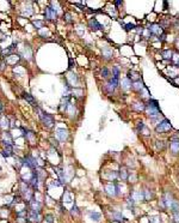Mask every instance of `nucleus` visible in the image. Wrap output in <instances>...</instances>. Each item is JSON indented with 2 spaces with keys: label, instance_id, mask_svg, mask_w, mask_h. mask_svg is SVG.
Returning a JSON list of instances; mask_svg holds the SVG:
<instances>
[{
  "label": "nucleus",
  "instance_id": "obj_44",
  "mask_svg": "<svg viewBox=\"0 0 179 223\" xmlns=\"http://www.w3.org/2000/svg\"><path fill=\"white\" fill-rule=\"evenodd\" d=\"M149 223H160L159 217H152V218L149 220Z\"/></svg>",
  "mask_w": 179,
  "mask_h": 223
},
{
  "label": "nucleus",
  "instance_id": "obj_4",
  "mask_svg": "<svg viewBox=\"0 0 179 223\" xmlns=\"http://www.w3.org/2000/svg\"><path fill=\"white\" fill-rule=\"evenodd\" d=\"M118 85H119V79H116V78L111 77V78L108 81L106 85H105L106 93H108V94H112L113 91H115V89H116Z\"/></svg>",
  "mask_w": 179,
  "mask_h": 223
},
{
  "label": "nucleus",
  "instance_id": "obj_34",
  "mask_svg": "<svg viewBox=\"0 0 179 223\" xmlns=\"http://www.w3.org/2000/svg\"><path fill=\"white\" fill-rule=\"evenodd\" d=\"M145 128H146L145 122H143V121H138V122H137V125H136V130H137V132H141V131H143Z\"/></svg>",
  "mask_w": 179,
  "mask_h": 223
},
{
  "label": "nucleus",
  "instance_id": "obj_31",
  "mask_svg": "<svg viewBox=\"0 0 179 223\" xmlns=\"http://www.w3.org/2000/svg\"><path fill=\"white\" fill-rule=\"evenodd\" d=\"M112 77L119 79V67L118 66H113L112 67Z\"/></svg>",
  "mask_w": 179,
  "mask_h": 223
},
{
  "label": "nucleus",
  "instance_id": "obj_35",
  "mask_svg": "<svg viewBox=\"0 0 179 223\" xmlns=\"http://www.w3.org/2000/svg\"><path fill=\"white\" fill-rule=\"evenodd\" d=\"M136 28L135 24H132V23H128V24H124V30L125 31H130V30H134Z\"/></svg>",
  "mask_w": 179,
  "mask_h": 223
},
{
  "label": "nucleus",
  "instance_id": "obj_47",
  "mask_svg": "<svg viewBox=\"0 0 179 223\" xmlns=\"http://www.w3.org/2000/svg\"><path fill=\"white\" fill-rule=\"evenodd\" d=\"M165 40H166V34L163 32V34H161V36L159 37V41H165Z\"/></svg>",
  "mask_w": 179,
  "mask_h": 223
},
{
  "label": "nucleus",
  "instance_id": "obj_10",
  "mask_svg": "<svg viewBox=\"0 0 179 223\" xmlns=\"http://www.w3.org/2000/svg\"><path fill=\"white\" fill-rule=\"evenodd\" d=\"M148 30L151 31V34H154V35H160V34H163V28L161 25L159 24H151L148 25Z\"/></svg>",
  "mask_w": 179,
  "mask_h": 223
},
{
  "label": "nucleus",
  "instance_id": "obj_41",
  "mask_svg": "<svg viewBox=\"0 0 179 223\" xmlns=\"http://www.w3.org/2000/svg\"><path fill=\"white\" fill-rule=\"evenodd\" d=\"M172 60H173V62H174L176 66H179V54H173Z\"/></svg>",
  "mask_w": 179,
  "mask_h": 223
},
{
  "label": "nucleus",
  "instance_id": "obj_32",
  "mask_svg": "<svg viewBox=\"0 0 179 223\" xmlns=\"http://www.w3.org/2000/svg\"><path fill=\"white\" fill-rule=\"evenodd\" d=\"M32 24H33V26L36 28V29H42L44 22H43V21H33Z\"/></svg>",
  "mask_w": 179,
  "mask_h": 223
},
{
  "label": "nucleus",
  "instance_id": "obj_21",
  "mask_svg": "<svg viewBox=\"0 0 179 223\" xmlns=\"http://www.w3.org/2000/svg\"><path fill=\"white\" fill-rule=\"evenodd\" d=\"M127 78L130 79V81L136 82V81H140V74L136 73V72H134V71H129V72H128V76H127Z\"/></svg>",
  "mask_w": 179,
  "mask_h": 223
},
{
  "label": "nucleus",
  "instance_id": "obj_38",
  "mask_svg": "<svg viewBox=\"0 0 179 223\" xmlns=\"http://www.w3.org/2000/svg\"><path fill=\"white\" fill-rule=\"evenodd\" d=\"M57 174H59V176H60L61 184H63V182H66V178H65V174H63V170H62V169H59V171H57Z\"/></svg>",
  "mask_w": 179,
  "mask_h": 223
},
{
  "label": "nucleus",
  "instance_id": "obj_36",
  "mask_svg": "<svg viewBox=\"0 0 179 223\" xmlns=\"http://www.w3.org/2000/svg\"><path fill=\"white\" fill-rule=\"evenodd\" d=\"M143 193H145V201H149L151 198H153V193L149 191V190L143 191Z\"/></svg>",
  "mask_w": 179,
  "mask_h": 223
},
{
  "label": "nucleus",
  "instance_id": "obj_3",
  "mask_svg": "<svg viewBox=\"0 0 179 223\" xmlns=\"http://www.w3.org/2000/svg\"><path fill=\"white\" fill-rule=\"evenodd\" d=\"M172 128V125L170 122L169 119H163L161 121H159L155 126V132L157 133H164V132H167Z\"/></svg>",
  "mask_w": 179,
  "mask_h": 223
},
{
  "label": "nucleus",
  "instance_id": "obj_50",
  "mask_svg": "<svg viewBox=\"0 0 179 223\" xmlns=\"http://www.w3.org/2000/svg\"><path fill=\"white\" fill-rule=\"evenodd\" d=\"M3 109H4V107H3V105H1V102H0V113L3 112Z\"/></svg>",
  "mask_w": 179,
  "mask_h": 223
},
{
  "label": "nucleus",
  "instance_id": "obj_39",
  "mask_svg": "<svg viewBox=\"0 0 179 223\" xmlns=\"http://www.w3.org/2000/svg\"><path fill=\"white\" fill-rule=\"evenodd\" d=\"M1 127L3 128H7L10 127V124H9V119L7 118H4L3 121H1Z\"/></svg>",
  "mask_w": 179,
  "mask_h": 223
},
{
  "label": "nucleus",
  "instance_id": "obj_1",
  "mask_svg": "<svg viewBox=\"0 0 179 223\" xmlns=\"http://www.w3.org/2000/svg\"><path fill=\"white\" fill-rule=\"evenodd\" d=\"M146 105V112L148 114V116L153 119V118H159L160 116V114H161V111H160V107H159V103H158V101L157 100H152V99H149L147 101V103Z\"/></svg>",
  "mask_w": 179,
  "mask_h": 223
},
{
  "label": "nucleus",
  "instance_id": "obj_13",
  "mask_svg": "<svg viewBox=\"0 0 179 223\" xmlns=\"http://www.w3.org/2000/svg\"><path fill=\"white\" fill-rule=\"evenodd\" d=\"M170 149H171L172 154L178 155L179 154V139H172L171 144H170Z\"/></svg>",
  "mask_w": 179,
  "mask_h": 223
},
{
  "label": "nucleus",
  "instance_id": "obj_18",
  "mask_svg": "<svg viewBox=\"0 0 179 223\" xmlns=\"http://www.w3.org/2000/svg\"><path fill=\"white\" fill-rule=\"evenodd\" d=\"M112 54H113V52H112V49L110 47H104L103 48V56L105 59H111Z\"/></svg>",
  "mask_w": 179,
  "mask_h": 223
},
{
  "label": "nucleus",
  "instance_id": "obj_14",
  "mask_svg": "<svg viewBox=\"0 0 179 223\" xmlns=\"http://www.w3.org/2000/svg\"><path fill=\"white\" fill-rule=\"evenodd\" d=\"M163 201L165 202V205H166V208H171L172 206V203H173V196H172V193H170V192H167L166 194H165V197L163 198Z\"/></svg>",
  "mask_w": 179,
  "mask_h": 223
},
{
  "label": "nucleus",
  "instance_id": "obj_19",
  "mask_svg": "<svg viewBox=\"0 0 179 223\" xmlns=\"http://www.w3.org/2000/svg\"><path fill=\"white\" fill-rule=\"evenodd\" d=\"M23 134H24V137H25V138L29 142L33 143V140H35V133L32 132V131H25V130H23Z\"/></svg>",
  "mask_w": 179,
  "mask_h": 223
},
{
  "label": "nucleus",
  "instance_id": "obj_24",
  "mask_svg": "<svg viewBox=\"0 0 179 223\" xmlns=\"http://www.w3.org/2000/svg\"><path fill=\"white\" fill-rule=\"evenodd\" d=\"M112 220L113 221H118V222H122L124 220V217L123 215L119 212V211H113L112 212Z\"/></svg>",
  "mask_w": 179,
  "mask_h": 223
},
{
  "label": "nucleus",
  "instance_id": "obj_5",
  "mask_svg": "<svg viewBox=\"0 0 179 223\" xmlns=\"http://www.w3.org/2000/svg\"><path fill=\"white\" fill-rule=\"evenodd\" d=\"M22 161V164L23 165H26V167L29 168H31V169H35L37 167V161H36V158H33L32 156H25L23 159H20Z\"/></svg>",
  "mask_w": 179,
  "mask_h": 223
},
{
  "label": "nucleus",
  "instance_id": "obj_40",
  "mask_svg": "<svg viewBox=\"0 0 179 223\" xmlns=\"http://www.w3.org/2000/svg\"><path fill=\"white\" fill-rule=\"evenodd\" d=\"M1 155H3V157H10V156H12L13 154H12V151H9V150H3L1 151Z\"/></svg>",
  "mask_w": 179,
  "mask_h": 223
},
{
  "label": "nucleus",
  "instance_id": "obj_30",
  "mask_svg": "<svg viewBox=\"0 0 179 223\" xmlns=\"http://www.w3.org/2000/svg\"><path fill=\"white\" fill-rule=\"evenodd\" d=\"M37 175H38L39 181H44V180H45V176H47V173H45L43 169H39V170L37 171Z\"/></svg>",
  "mask_w": 179,
  "mask_h": 223
},
{
  "label": "nucleus",
  "instance_id": "obj_11",
  "mask_svg": "<svg viewBox=\"0 0 179 223\" xmlns=\"http://www.w3.org/2000/svg\"><path fill=\"white\" fill-rule=\"evenodd\" d=\"M56 136L61 142H65L68 138V131L65 128H57L56 130Z\"/></svg>",
  "mask_w": 179,
  "mask_h": 223
},
{
  "label": "nucleus",
  "instance_id": "obj_49",
  "mask_svg": "<svg viewBox=\"0 0 179 223\" xmlns=\"http://www.w3.org/2000/svg\"><path fill=\"white\" fill-rule=\"evenodd\" d=\"M113 4H115V5H122V4H123V1H119V0H118V1H115Z\"/></svg>",
  "mask_w": 179,
  "mask_h": 223
},
{
  "label": "nucleus",
  "instance_id": "obj_12",
  "mask_svg": "<svg viewBox=\"0 0 179 223\" xmlns=\"http://www.w3.org/2000/svg\"><path fill=\"white\" fill-rule=\"evenodd\" d=\"M131 198L134 199L135 202L145 201V193H143V191H134L131 193Z\"/></svg>",
  "mask_w": 179,
  "mask_h": 223
},
{
  "label": "nucleus",
  "instance_id": "obj_16",
  "mask_svg": "<svg viewBox=\"0 0 179 223\" xmlns=\"http://www.w3.org/2000/svg\"><path fill=\"white\" fill-rule=\"evenodd\" d=\"M28 217H29V220H31L33 222H39V216H38V212L37 211H33V210H30L29 211V214H28Z\"/></svg>",
  "mask_w": 179,
  "mask_h": 223
},
{
  "label": "nucleus",
  "instance_id": "obj_45",
  "mask_svg": "<svg viewBox=\"0 0 179 223\" xmlns=\"http://www.w3.org/2000/svg\"><path fill=\"white\" fill-rule=\"evenodd\" d=\"M65 19H66V22H68V23H72V16L69 15V13H66V15H65Z\"/></svg>",
  "mask_w": 179,
  "mask_h": 223
},
{
  "label": "nucleus",
  "instance_id": "obj_42",
  "mask_svg": "<svg viewBox=\"0 0 179 223\" xmlns=\"http://www.w3.org/2000/svg\"><path fill=\"white\" fill-rule=\"evenodd\" d=\"M142 35L145 36L146 38H148V37H151V31L148 30V28H145V29H143V31H142Z\"/></svg>",
  "mask_w": 179,
  "mask_h": 223
},
{
  "label": "nucleus",
  "instance_id": "obj_27",
  "mask_svg": "<svg viewBox=\"0 0 179 223\" xmlns=\"http://www.w3.org/2000/svg\"><path fill=\"white\" fill-rule=\"evenodd\" d=\"M171 209H172V212H173V214L179 212V202L174 199V201H173V203H172Z\"/></svg>",
  "mask_w": 179,
  "mask_h": 223
},
{
  "label": "nucleus",
  "instance_id": "obj_7",
  "mask_svg": "<svg viewBox=\"0 0 179 223\" xmlns=\"http://www.w3.org/2000/svg\"><path fill=\"white\" fill-rule=\"evenodd\" d=\"M117 191H118V186L116 184H108L105 186V192L109 197H115V196H117Z\"/></svg>",
  "mask_w": 179,
  "mask_h": 223
},
{
  "label": "nucleus",
  "instance_id": "obj_9",
  "mask_svg": "<svg viewBox=\"0 0 179 223\" xmlns=\"http://www.w3.org/2000/svg\"><path fill=\"white\" fill-rule=\"evenodd\" d=\"M89 26L91 28V30H93V31L102 30L103 29V25L97 19H94V18H92V19L89 21Z\"/></svg>",
  "mask_w": 179,
  "mask_h": 223
},
{
  "label": "nucleus",
  "instance_id": "obj_6",
  "mask_svg": "<svg viewBox=\"0 0 179 223\" xmlns=\"http://www.w3.org/2000/svg\"><path fill=\"white\" fill-rule=\"evenodd\" d=\"M44 17H45V19H48V21H54V19H56V17H57L56 9L51 7V6L45 7V10H44Z\"/></svg>",
  "mask_w": 179,
  "mask_h": 223
},
{
  "label": "nucleus",
  "instance_id": "obj_8",
  "mask_svg": "<svg viewBox=\"0 0 179 223\" xmlns=\"http://www.w3.org/2000/svg\"><path fill=\"white\" fill-rule=\"evenodd\" d=\"M29 182H30V185H31V187L33 188V190H38L39 179H38L37 171H32V174H31V178H30V180H29Z\"/></svg>",
  "mask_w": 179,
  "mask_h": 223
},
{
  "label": "nucleus",
  "instance_id": "obj_33",
  "mask_svg": "<svg viewBox=\"0 0 179 223\" xmlns=\"http://www.w3.org/2000/svg\"><path fill=\"white\" fill-rule=\"evenodd\" d=\"M68 79L71 81V84H72V85H74V84L78 83V77H77V74H74V73H72L71 76H68Z\"/></svg>",
  "mask_w": 179,
  "mask_h": 223
},
{
  "label": "nucleus",
  "instance_id": "obj_28",
  "mask_svg": "<svg viewBox=\"0 0 179 223\" xmlns=\"http://www.w3.org/2000/svg\"><path fill=\"white\" fill-rule=\"evenodd\" d=\"M119 178L122 179L123 181H125L127 179H128V171H127V169L122 168V169L119 170Z\"/></svg>",
  "mask_w": 179,
  "mask_h": 223
},
{
  "label": "nucleus",
  "instance_id": "obj_23",
  "mask_svg": "<svg viewBox=\"0 0 179 223\" xmlns=\"http://www.w3.org/2000/svg\"><path fill=\"white\" fill-rule=\"evenodd\" d=\"M131 85H132L131 81H130V79H128L127 77L122 81V89H123V90H128V89H130Z\"/></svg>",
  "mask_w": 179,
  "mask_h": 223
},
{
  "label": "nucleus",
  "instance_id": "obj_37",
  "mask_svg": "<svg viewBox=\"0 0 179 223\" xmlns=\"http://www.w3.org/2000/svg\"><path fill=\"white\" fill-rule=\"evenodd\" d=\"M157 149H158V150H164V149H165V142L158 140L157 142Z\"/></svg>",
  "mask_w": 179,
  "mask_h": 223
},
{
  "label": "nucleus",
  "instance_id": "obj_26",
  "mask_svg": "<svg viewBox=\"0 0 179 223\" xmlns=\"http://www.w3.org/2000/svg\"><path fill=\"white\" fill-rule=\"evenodd\" d=\"M161 55L164 56V59H172V56H173V52L172 50H170V49H167V50H163L161 52Z\"/></svg>",
  "mask_w": 179,
  "mask_h": 223
},
{
  "label": "nucleus",
  "instance_id": "obj_29",
  "mask_svg": "<svg viewBox=\"0 0 179 223\" xmlns=\"http://www.w3.org/2000/svg\"><path fill=\"white\" fill-rule=\"evenodd\" d=\"M102 77L108 79V81L110 79V71H109V68H106V67L103 68V70H102Z\"/></svg>",
  "mask_w": 179,
  "mask_h": 223
},
{
  "label": "nucleus",
  "instance_id": "obj_2",
  "mask_svg": "<svg viewBox=\"0 0 179 223\" xmlns=\"http://www.w3.org/2000/svg\"><path fill=\"white\" fill-rule=\"evenodd\" d=\"M37 112H38V116L39 119H41V121L42 124L44 125L45 127H53V125H54V118L50 115V114H47V113H44L42 112L41 109H38L37 108Z\"/></svg>",
  "mask_w": 179,
  "mask_h": 223
},
{
  "label": "nucleus",
  "instance_id": "obj_15",
  "mask_svg": "<svg viewBox=\"0 0 179 223\" xmlns=\"http://www.w3.org/2000/svg\"><path fill=\"white\" fill-rule=\"evenodd\" d=\"M131 88L134 89V90H136V91H140V93H141V91H142L143 89H145V84H143V82H142L141 79H140V81L132 82V85H131Z\"/></svg>",
  "mask_w": 179,
  "mask_h": 223
},
{
  "label": "nucleus",
  "instance_id": "obj_43",
  "mask_svg": "<svg viewBox=\"0 0 179 223\" xmlns=\"http://www.w3.org/2000/svg\"><path fill=\"white\" fill-rule=\"evenodd\" d=\"M72 215H74V216H77V215H79V210H78V206L75 204L73 205V208H72Z\"/></svg>",
  "mask_w": 179,
  "mask_h": 223
},
{
  "label": "nucleus",
  "instance_id": "obj_17",
  "mask_svg": "<svg viewBox=\"0 0 179 223\" xmlns=\"http://www.w3.org/2000/svg\"><path fill=\"white\" fill-rule=\"evenodd\" d=\"M89 216H90V220L94 221V222H99L100 218H102V215L99 212H96V211H90Z\"/></svg>",
  "mask_w": 179,
  "mask_h": 223
},
{
  "label": "nucleus",
  "instance_id": "obj_25",
  "mask_svg": "<svg viewBox=\"0 0 179 223\" xmlns=\"http://www.w3.org/2000/svg\"><path fill=\"white\" fill-rule=\"evenodd\" d=\"M23 97H24V99H25L31 106H36V101H35V99H33V97H32L30 94H24V95H23Z\"/></svg>",
  "mask_w": 179,
  "mask_h": 223
},
{
  "label": "nucleus",
  "instance_id": "obj_22",
  "mask_svg": "<svg viewBox=\"0 0 179 223\" xmlns=\"http://www.w3.org/2000/svg\"><path fill=\"white\" fill-rule=\"evenodd\" d=\"M30 204H31V210H33V211H37V212H39L41 211V203L39 202H37V201H35V199H32V201L30 202Z\"/></svg>",
  "mask_w": 179,
  "mask_h": 223
},
{
  "label": "nucleus",
  "instance_id": "obj_46",
  "mask_svg": "<svg viewBox=\"0 0 179 223\" xmlns=\"http://www.w3.org/2000/svg\"><path fill=\"white\" fill-rule=\"evenodd\" d=\"M45 220H47L48 223H53L54 222L53 221V216H51V215H47V216H45Z\"/></svg>",
  "mask_w": 179,
  "mask_h": 223
},
{
  "label": "nucleus",
  "instance_id": "obj_48",
  "mask_svg": "<svg viewBox=\"0 0 179 223\" xmlns=\"http://www.w3.org/2000/svg\"><path fill=\"white\" fill-rule=\"evenodd\" d=\"M73 67V59H69V68Z\"/></svg>",
  "mask_w": 179,
  "mask_h": 223
},
{
  "label": "nucleus",
  "instance_id": "obj_20",
  "mask_svg": "<svg viewBox=\"0 0 179 223\" xmlns=\"http://www.w3.org/2000/svg\"><path fill=\"white\" fill-rule=\"evenodd\" d=\"M132 109H135L137 112H142L146 109V105L143 103V102H135V103L132 105Z\"/></svg>",
  "mask_w": 179,
  "mask_h": 223
}]
</instances>
